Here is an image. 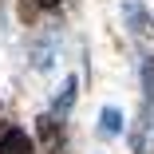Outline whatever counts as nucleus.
<instances>
[{
  "instance_id": "obj_1",
  "label": "nucleus",
  "mask_w": 154,
  "mask_h": 154,
  "mask_svg": "<svg viewBox=\"0 0 154 154\" xmlns=\"http://www.w3.org/2000/svg\"><path fill=\"white\" fill-rule=\"evenodd\" d=\"M36 142H40L44 154H63L67 150V122L51 111H44L36 119Z\"/></svg>"
},
{
  "instance_id": "obj_2",
  "label": "nucleus",
  "mask_w": 154,
  "mask_h": 154,
  "mask_svg": "<svg viewBox=\"0 0 154 154\" xmlns=\"http://www.w3.org/2000/svg\"><path fill=\"white\" fill-rule=\"evenodd\" d=\"M119 8H122V28H127L134 40H150L154 36V12L142 0H119Z\"/></svg>"
},
{
  "instance_id": "obj_3",
  "label": "nucleus",
  "mask_w": 154,
  "mask_h": 154,
  "mask_svg": "<svg viewBox=\"0 0 154 154\" xmlns=\"http://www.w3.org/2000/svg\"><path fill=\"white\" fill-rule=\"evenodd\" d=\"M131 150L134 154H154V99H142V111L131 127Z\"/></svg>"
},
{
  "instance_id": "obj_4",
  "label": "nucleus",
  "mask_w": 154,
  "mask_h": 154,
  "mask_svg": "<svg viewBox=\"0 0 154 154\" xmlns=\"http://www.w3.org/2000/svg\"><path fill=\"white\" fill-rule=\"evenodd\" d=\"M55 59H59V40L55 36H36L28 44V67L32 71H48Z\"/></svg>"
},
{
  "instance_id": "obj_5",
  "label": "nucleus",
  "mask_w": 154,
  "mask_h": 154,
  "mask_svg": "<svg viewBox=\"0 0 154 154\" xmlns=\"http://www.w3.org/2000/svg\"><path fill=\"white\" fill-rule=\"evenodd\" d=\"M0 154H36V138H28V131L8 127L0 134Z\"/></svg>"
},
{
  "instance_id": "obj_6",
  "label": "nucleus",
  "mask_w": 154,
  "mask_h": 154,
  "mask_svg": "<svg viewBox=\"0 0 154 154\" xmlns=\"http://www.w3.org/2000/svg\"><path fill=\"white\" fill-rule=\"evenodd\" d=\"M75 87H79V79H75V75H67V79H63V87H59V91H55V99H51V115L67 119V111L75 107Z\"/></svg>"
},
{
  "instance_id": "obj_7",
  "label": "nucleus",
  "mask_w": 154,
  "mask_h": 154,
  "mask_svg": "<svg viewBox=\"0 0 154 154\" xmlns=\"http://www.w3.org/2000/svg\"><path fill=\"white\" fill-rule=\"evenodd\" d=\"M99 134H103V138L122 134V111H119V107H103V111H99Z\"/></svg>"
},
{
  "instance_id": "obj_8",
  "label": "nucleus",
  "mask_w": 154,
  "mask_h": 154,
  "mask_svg": "<svg viewBox=\"0 0 154 154\" xmlns=\"http://www.w3.org/2000/svg\"><path fill=\"white\" fill-rule=\"evenodd\" d=\"M59 4H63V0H20V20H40L44 12H55Z\"/></svg>"
},
{
  "instance_id": "obj_9",
  "label": "nucleus",
  "mask_w": 154,
  "mask_h": 154,
  "mask_svg": "<svg viewBox=\"0 0 154 154\" xmlns=\"http://www.w3.org/2000/svg\"><path fill=\"white\" fill-rule=\"evenodd\" d=\"M138 75H142V99H154V55H142Z\"/></svg>"
},
{
  "instance_id": "obj_10",
  "label": "nucleus",
  "mask_w": 154,
  "mask_h": 154,
  "mask_svg": "<svg viewBox=\"0 0 154 154\" xmlns=\"http://www.w3.org/2000/svg\"><path fill=\"white\" fill-rule=\"evenodd\" d=\"M0 32H4V12H0Z\"/></svg>"
},
{
  "instance_id": "obj_11",
  "label": "nucleus",
  "mask_w": 154,
  "mask_h": 154,
  "mask_svg": "<svg viewBox=\"0 0 154 154\" xmlns=\"http://www.w3.org/2000/svg\"><path fill=\"white\" fill-rule=\"evenodd\" d=\"M4 131H8V127H4V122H0V134H4Z\"/></svg>"
}]
</instances>
